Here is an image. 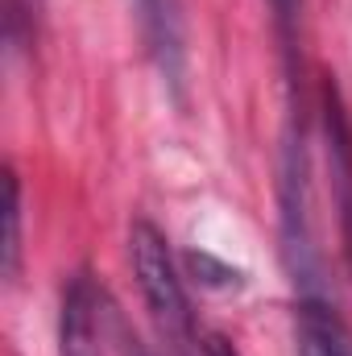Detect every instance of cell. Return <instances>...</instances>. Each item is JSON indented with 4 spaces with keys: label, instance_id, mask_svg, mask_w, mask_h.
Masks as SVG:
<instances>
[{
    "label": "cell",
    "instance_id": "obj_1",
    "mask_svg": "<svg viewBox=\"0 0 352 356\" xmlns=\"http://www.w3.org/2000/svg\"><path fill=\"white\" fill-rule=\"evenodd\" d=\"M129 261H133V277H137V290L162 332V340L186 353L195 344V311H191V298H186V286L178 277V266L170 257V245L162 236L158 224L150 220H133L129 228Z\"/></svg>",
    "mask_w": 352,
    "mask_h": 356
},
{
    "label": "cell",
    "instance_id": "obj_4",
    "mask_svg": "<svg viewBox=\"0 0 352 356\" xmlns=\"http://www.w3.org/2000/svg\"><path fill=\"white\" fill-rule=\"evenodd\" d=\"M323 124H328V158H332V182H336V203H340L344 249L352 257V124L336 95V83H328L323 91Z\"/></svg>",
    "mask_w": 352,
    "mask_h": 356
},
{
    "label": "cell",
    "instance_id": "obj_3",
    "mask_svg": "<svg viewBox=\"0 0 352 356\" xmlns=\"http://www.w3.org/2000/svg\"><path fill=\"white\" fill-rule=\"evenodd\" d=\"M294 356H352V327L319 294H303L294 311Z\"/></svg>",
    "mask_w": 352,
    "mask_h": 356
},
{
    "label": "cell",
    "instance_id": "obj_2",
    "mask_svg": "<svg viewBox=\"0 0 352 356\" xmlns=\"http://www.w3.org/2000/svg\"><path fill=\"white\" fill-rule=\"evenodd\" d=\"M58 356H108V294L79 269L58 307Z\"/></svg>",
    "mask_w": 352,
    "mask_h": 356
},
{
    "label": "cell",
    "instance_id": "obj_6",
    "mask_svg": "<svg viewBox=\"0 0 352 356\" xmlns=\"http://www.w3.org/2000/svg\"><path fill=\"white\" fill-rule=\"evenodd\" d=\"M38 4L42 0H8V38L13 42L21 38V25H29L38 17Z\"/></svg>",
    "mask_w": 352,
    "mask_h": 356
},
{
    "label": "cell",
    "instance_id": "obj_8",
    "mask_svg": "<svg viewBox=\"0 0 352 356\" xmlns=\"http://www.w3.org/2000/svg\"><path fill=\"white\" fill-rule=\"evenodd\" d=\"M137 356H141V353H137Z\"/></svg>",
    "mask_w": 352,
    "mask_h": 356
},
{
    "label": "cell",
    "instance_id": "obj_5",
    "mask_svg": "<svg viewBox=\"0 0 352 356\" xmlns=\"http://www.w3.org/2000/svg\"><path fill=\"white\" fill-rule=\"evenodd\" d=\"M4 191H8V203H4V277L13 282L21 269V182L13 170L4 175Z\"/></svg>",
    "mask_w": 352,
    "mask_h": 356
},
{
    "label": "cell",
    "instance_id": "obj_7",
    "mask_svg": "<svg viewBox=\"0 0 352 356\" xmlns=\"http://www.w3.org/2000/svg\"><path fill=\"white\" fill-rule=\"evenodd\" d=\"M203 356H241V353H237V348H232L224 336H211V340L203 344Z\"/></svg>",
    "mask_w": 352,
    "mask_h": 356
}]
</instances>
